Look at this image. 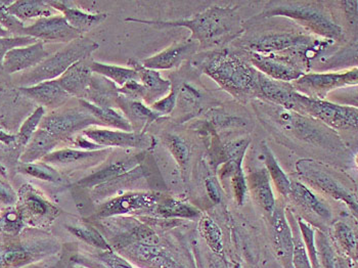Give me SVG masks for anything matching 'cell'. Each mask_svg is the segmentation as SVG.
I'll list each match as a JSON object with an SVG mask.
<instances>
[{
    "label": "cell",
    "mask_w": 358,
    "mask_h": 268,
    "mask_svg": "<svg viewBox=\"0 0 358 268\" xmlns=\"http://www.w3.org/2000/svg\"><path fill=\"white\" fill-rule=\"evenodd\" d=\"M128 22L148 24L158 27H185L191 30L189 41H198L202 48L216 43L233 33L238 25V17L236 8L211 6L205 12L194 15L193 19L178 21H148V20L126 19Z\"/></svg>",
    "instance_id": "cell-1"
},
{
    "label": "cell",
    "mask_w": 358,
    "mask_h": 268,
    "mask_svg": "<svg viewBox=\"0 0 358 268\" xmlns=\"http://www.w3.org/2000/svg\"><path fill=\"white\" fill-rule=\"evenodd\" d=\"M200 66L205 74L234 97H247L259 92L258 72L236 55L213 52L205 57Z\"/></svg>",
    "instance_id": "cell-2"
},
{
    "label": "cell",
    "mask_w": 358,
    "mask_h": 268,
    "mask_svg": "<svg viewBox=\"0 0 358 268\" xmlns=\"http://www.w3.org/2000/svg\"><path fill=\"white\" fill-rule=\"evenodd\" d=\"M97 48L99 44L96 42L84 37L70 42L67 46L44 59L38 66L22 75L19 79L20 85L21 87H28L41 82L55 80L77 62L88 59Z\"/></svg>",
    "instance_id": "cell-3"
},
{
    "label": "cell",
    "mask_w": 358,
    "mask_h": 268,
    "mask_svg": "<svg viewBox=\"0 0 358 268\" xmlns=\"http://www.w3.org/2000/svg\"><path fill=\"white\" fill-rule=\"evenodd\" d=\"M263 17H287L301 24L305 28L331 41L342 36V28L318 6L303 2H269Z\"/></svg>",
    "instance_id": "cell-4"
},
{
    "label": "cell",
    "mask_w": 358,
    "mask_h": 268,
    "mask_svg": "<svg viewBox=\"0 0 358 268\" xmlns=\"http://www.w3.org/2000/svg\"><path fill=\"white\" fill-rule=\"evenodd\" d=\"M292 111L298 114L309 115L334 129L344 130L357 127V108L336 105L324 99H313L296 90L294 92Z\"/></svg>",
    "instance_id": "cell-5"
},
{
    "label": "cell",
    "mask_w": 358,
    "mask_h": 268,
    "mask_svg": "<svg viewBox=\"0 0 358 268\" xmlns=\"http://www.w3.org/2000/svg\"><path fill=\"white\" fill-rule=\"evenodd\" d=\"M296 170L306 183L329 195L335 200L343 202L352 213L357 216L358 204L355 195L347 190L335 177L331 176L320 163L310 159H302L296 163Z\"/></svg>",
    "instance_id": "cell-6"
},
{
    "label": "cell",
    "mask_w": 358,
    "mask_h": 268,
    "mask_svg": "<svg viewBox=\"0 0 358 268\" xmlns=\"http://www.w3.org/2000/svg\"><path fill=\"white\" fill-rule=\"evenodd\" d=\"M358 81L357 68L343 73H324V74H306L294 81L292 86L296 92L313 99H322L328 92L336 88L355 85Z\"/></svg>",
    "instance_id": "cell-7"
},
{
    "label": "cell",
    "mask_w": 358,
    "mask_h": 268,
    "mask_svg": "<svg viewBox=\"0 0 358 268\" xmlns=\"http://www.w3.org/2000/svg\"><path fill=\"white\" fill-rule=\"evenodd\" d=\"M101 124L87 111L71 110L66 112L54 113L43 117L39 128L54 135L57 139L70 136L79 130H86L92 125Z\"/></svg>",
    "instance_id": "cell-8"
},
{
    "label": "cell",
    "mask_w": 358,
    "mask_h": 268,
    "mask_svg": "<svg viewBox=\"0 0 358 268\" xmlns=\"http://www.w3.org/2000/svg\"><path fill=\"white\" fill-rule=\"evenodd\" d=\"M22 33L26 36L36 39L37 41L55 43H70L83 37V34L71 27L65 17L62 15L38 19L32 25L24 27Z\"/></svg>",
    "instance_id": "cell-9"
},
{
    "label": "cell",
    "mask_w": 358,
    "mask_h": 268,
    "mask_svg": "<svg viewBox=\"0 0 358 268\" xmlns=\"http://www.w3.org/2000/svg\"><path fill=\"white\" fill-rule=\"evenodd\" d=\"M17 203L24 223L27 221L32 225L52 220L59 213L57 207L29 185H23L20 190Z\"/></svg>",
    "instance_id": "cell-10"
},
{
    "label": "cell",
    "mask_w": 358,
    "mask_h": 268,
    "mask_svg": "<svg viewBox=\"0 0 358 268\" xmlns=\"http://www.w3.org/2000/svg\"><path fill=\"white\" fill-rule=\"evenodd\" d=\"M273 249L276 258L284 268H294V237L284 206L275 204L271 215Z\"/></svg>",
    "instance_id": "cell-11"
},
{
    "label": "cell",
    "mask_w": 358,
    "mask_h": 268,
    "mask_svg": "<svg viewBox=\"0 0 358 268\" xmlns=\"http://www.w3.org/2000/svg\"><path fill=\"white\" fill-rule=\"evenodd\" d=\"M50 54L44 50L43 42L14 48L6 52L2 59V68L8 74L31 70L48 59Z\"/></svg>",
    "instance_id": "cell-12"
},
{
    "label": "cell",
    "mask_w": 358,
    "mask_h": 268,
    "mask_svg": "<svg viewBox=\"0 0 358 268\" xmlns=\"http://www.w3.org/2000/svg\"><path fill=\"white\" fill-rule=\"evenodd\" d=\"M83 134L99 147L145 148L151 147V137L139 132H117L110 129L84 130Z\"/></svg>",
    "instance_id": "cell-13"
},
{
    "label": "cell",
    "mask_w": 358,
    "mask_h": 268,
    "mask_svg": "<svg viewBox=\"0 0 358 268\" xmlns=\"http://www.w3.org/2000/svg\"><path fill=\"white\" fill-rule=\"evenodd\" d=\"M160 201L157 195L150 192H134V194L123 195L116 197L108 202L99 210V216L110 217L114 215L134 213L152 209Z\"/></svg>",
    "instance_id": "cell-14"
},
{
    "label": "cell",
    "mask_w": 358,
    "mask_h": 268,
    "mask_svg": "<svg viewBox=\"0 0 358 268\" xmlns=\"http://www.w3.org/2000/svg\"><path fill=\"white\" fill-rule=\"evenodd\" d=\"M313 41L311 37L307 35L293 34H273L260 37L250 41V50H253L255 54H271V52H285L287 50H295L302 46L308 45Z\"/></svg>",
    "instance_id": "cell-15"
},
{
    "label": "cell",
    "mask_w": 358,
    "mask_h": 268,
    "mask_svg": "<svg viewBox=\"0 0 358 268\" xmlns=\"http://www.w3.org/2000/svg\"><path fill=\"white\" fill-rule=\"evenodd\" d=\"M254 67L257 68L260 73H264L266 77L276 81L294 82L303 76L304 73L299 68L285 61L268 57L264 55L255 54L251 57Z\"/></svg>",
    "instance_id": "cell-16"
},
{
    "label": "cell",
    "mask_w": 358,
    "mask_h": 268,
    "mask_svg": "<svg viewBox=\"0 0 358 268\" xmlns=\"http://www.w3.org/2000/svg\"><path fill=\"white\" fill-rule=\"evenodd\" d=\"M88 59H81L71 66L61 77L55 79L71 97H83L92 80V71Z\"/></svg>",
    "instance_id": "cell-17"
},
{
    "label": "cell",
    "mask_w": 358,
    "mask_h": 268,
    "mask_svg": "<svg viewBox=\"0 0 358 268\" xmlns=\"http://www.w3.org/2000/svg\"><path fill=\"white\" fill-rule=\"evenodd\" d=\"M19 90L29 99L41 104V107L59 108L71 97L57 80L44 81L36 85L20 87Z\"/></svg>",
    "instance_id": "cell-18"
},
{
    "label": "cell",
    "mask_w": 358,
    "mask_h": 268,
    "mask_svg": "<svg viewBox=\"0 0 358 268\" xmlns=\"http://www.w3.org/2000/svg\"><path fill=\"white\" fill-rule=\"evenodd\" d=\"M127 252L136 262L149 268H182L158 245L136 243L128 247Z\"/></svg>",
    "instance_id": "cell-19"
},
{
    "label": "cell",
    "mask_w": 358,
    "mask_h": 268,
    "mask_svg": "<svg viewBox=\"0 0 358 268\" xmlns=\"http://www.w3.org/2000/svg\"><path fill=\"white\" fill-rule=\"evenodd\" d=\"M48 3L54 10L63 13L71 27L81 34L97 27L107 19V14H87L79 8H73L71 1H48Z\"/></svg>",
    "instance_id": "cell-20"
},
{
    "label": "cell",
    "mask_w": 358,
    "mask_h": 268,
    "mask_svg": "<svg viewBox=\"0 0 358 268\" xmlns=\"http://www.w3.org/2000/svg\"><path fill=\"white\" fill-rule=\"evenodd\" d=\"M196 44L187 41L176 43L154 57L145 59L141 65L151 70H168L178 66L187 55L193 54Z\"/></svg>",
    "instance_id": "cell-21"
},
{
    "label": "cell",
    "mask_w": 358,
    "mask_h": 268,
    "mask_svg": "<svg viewBox=\"0 0 358 268\" xmlns=\"http://www.w3.org/2000/svg\"><path fill=\"white\" fill-rule=\"evenodd\" d=\"M247 187L254 201L271 216L275 207V198L266 169L256 170L246 177Z\"/></svg>",
    "instance_id": "cell-22"
},
{
    "label": "cell",
    "mask_w": 358,
    "mask_h": 268,
    "mask_svg": "<svg viewBox=\"0 0 358 268\" xmlns=\"http://www.w3.org/2000/svg\"><path fill=\"white\" fill-rule=\"evenodd\" d=\"M258 88L263 97L275 103L276 106L292 111L294 105V90L287 82L276 81L258 72Z\"/></svg>",
    "instance_id": "cell-23"
},
{
    "label": "cell",
    "mask_w": 358,
    "mask_h": 268,
    "mask_svg": "<svg viewBox=\"0 0 358 268\" xmlns=\"http://www.w3.org/2000/svg\"><path fill=\"white\" fill-rule=\"evenodd\" d=\"M118 97V88L115 86L114 82L97 75L92 77L90 85L83 97L86 99L84 101L94 104L97 107L110 108V105L117 101Z\"/></svg>",
    "instance_id": "cell-24"
},
{
    "label": "cell",
    "mask_w": 358,
    "mask_h": 268,
    "mask_svg": "<svg viewBox=\"0 0 358 268\" xmlns=\"http://www.w3.org/2000/svg\"><path fill=\"white\" fill-rule=\"evenodd\" d=\"M128 65L131 66L138 73L139 81L145 86L148 92V103L154 104L158 97H162L171 87V82L165 80L161 77L160 73L143 67L141 63L134 59H130Z\"/></svg>",
    "instance_id": "cell-25"
},
{
    "label": "cell",
    "mask_w": 358,
    "mask_h": 268,
    "mask_svg": "<svg viewBox=\"0 0 358 268\" xmlns=\"http://www.w3.org/2000/svg\"><path fill=\"white\" fill-rule=\"evenodd\" d=\"M331 236L337 254L357 263V238L352 228L343 221H337L331 227Z\"/></svg>",
    "instance_id": "cell-26"
},
{
    "label": "cell",
    "mask_w": 358,
    "mask_h": 268,
    "mask_svg": "<svg viewBox=\"0 0 358 268\" xmlns=\"http://www.w3.org/2000/svg\"><path fill=\"white\" fill-rule=\"evenodd\" d=\"M59 141V139L54 135L38 128L27 143L25 152L23 153L20 160L22 163L27 164L43 159L44 157L52 153Z\"/></svg>",
    "instance_id": "cell-27"
},
{
    "label": "cell",
    "mask_w": 358,
    "mask_h": 268,
    "mask_svg": "<svg viewBox=\"0 0 358 268\" xmlns=\"http://www.w3.org/2000/svg\"><path fill=\"white\" fill-rule=\"evenodd\" d=\"M289 198L293 199L298 205L302 206L305 209L313 211L324 219H330L331 212L330 208L320 200L306 185L299 181H291V192Z\"/></svg>",
    "instance_id": "cell-28"
},
{
    "label": "cell",
    "mask_w": 358,
    "mask_h": 268,
    "mask_svg": "<svg viewBox=\"0 0 358 268\" xmlns=\"http://www.w3.org/2000/svg\"><path fill=\"white\" fill-rule=\"evenodd\" d=\"M8 14L23 23L31 19L52 17L55 10L43 0H17L8 6Z\"/></svg>",
    "instance_id": "cell-29"
},
{
    "label": "cell",
    "mask_w": 358,
    "mask_h": 268,
    "mask_svg": "<svg viewBox=\"0 0 358 268\" xmlns=\"http://www.w3.org/2000/svg\"><path fill=\"white\" fill-rule=\"evenodd\" d=\"M116 101L124 111L125 114L127 115L128 121L130 122V124L132 125V123H136L139 127H143V129H145L152 122L158 120L159 118L162 117V115L158 114L152 108H148L147 106L143 105L139 101L126 99L124 97H118Z\"/></svg>",
    "instance_id": "cell-30"
},
{
    "label": "cell",
    "mask_w": 358,
    "mask_h": 268,
    "mask_svg": "<svg viewBox=\"0 0 358 268\" xmlns=\"http://www.w3.org/2000/svg\"><path fill=\"white\" fill-rule=\"evenodd\" d=\"M79 101H80L81 107L90 112L94 118L101 122V124H105V125L126 132H132V130H134L128 119L123 116L121 113L115 111L114 108L97 107L94 104L88 103L84 99H80Z\"/></svg>",
    "instance_id": "cell-31"
},
{
    "label": "cell",
    "mask_w": 358,
    "mask_h": 268,
    "mask_svg": "<svg viewBox=\"0 0 358 268\" xmlns=\"http://www.w3.org/2000/svg\"><path fill=\"white\" fill-rule=\"evenodd\" d=\"M136 161L134 159L131 160L117 162V163L112 164V165L107 166L103 170H99L96 174L90 175L86 177L80 183L79 185H83V188H92L94 185H101V183H108V181L117 179L118 177L123 176L127 174L128 172H131L136 167Z\"/></svg>",
    "instance_id": "cell-32"
},
{
    "label": "cell",
    "mask_w": 358,
    "mask_h": 268,
    "mask_svg": "<svg viewBox=\"0 0 358 268\" xmlns=\"http://www.w3.org/2000/svg\"><path fill=\"white\" fill-rule=\"evenodd\" d=\"M152 209L155 210V213L163 218L192 219L200 215V211L194 206L173 199L159 201Z\"/></svg>",
    "instance_id": "cell-33"
},
{
    "label": "cell",
    "mask_w": 358,
    "mask_h": 268,
    "mask_svg": "<svg viewBox=\"0 0 358 268\" xmlns=\"http://www.w3.org/2000/svg\"><path fill=\"white\" fill-rule=\"evenodd\" d=\"M90 68H92V73L105 77L120 86L125 85L130 81H139L138 73L132 68L107 65V64L97 63V62H92Z\"/></svg>",
    "instance_id": "cell-34"
},
{
    "label": "cell",
    "mask_w": 358,
    "mask_h": 268,
    "mask_svg": "<svg viewBox=\"0 0 358 268\" xmlns=\"http://www.w3.org/2000/svg\"><path fill=\"white\" fill-rule=\"evenodd\" d=\"M199 230L203 238L206 241L210 250L220 258L224 257V247H223L222 232L215 221L208 216L203 215L199 223Z\"/></svg>",
    "instance_id": "cell-35"
},
{
    "label": "cell",
    "mask_w": 358,
    "mask_h": 268,
    "mask_svg": "<svg viewBox=\"0 0 358 268\" xmlns=\"http://www.w3.org/2000/svg\"><path fill=\"white\" fill-rule=\"evenodd\" d=\"M265 166L266 171L269 175V178L275 183L276 190L282 197H289L291 192V181L287 174L282 171L278 161L273 156L271 150L268 148L264 147Z\"/></svg>",
    "instance_id": "cell-36"
},
{
    "label": "cell",
    "mask_w": 358,
    "mask_h": 268,
    "mask_svg": "<svg viewBox=\"0 0 358 268\" xmlns=\"http://www.w3.org/2000/svg\"><path fill=\"white\" fill-rule=\"evenodd\" d=\"M101 155H103V150H79L66 148V150L50 153L48 156L44 157L43 161L46 163L69 164L96 158Z\"/></svg>",
    "instance_id": "cell-37"
},
{
    "label": "cell",
    "mask_w": 358,
    "mask_h": 268,
    "mask_svg": "<svg viewBox=\"0 0 358 268\" xmlns=\"http://www.w3.org/2000/svg\"><path fill=\"white\" fill-rule=\"evenodd\" d=\"M165 143L172 156L178 162L179 167L182 171H185L189 161V154H191L187 141L178 135L170 134L166 136Z\"/></svg>",
    "instance_id": "cell-38"
},
{
    "label": "cell",
    "mask_w": 358,
    "mask_h": 268,
    "mask_svg": "<svg viewBox=\"0 0 358 268\" xmlns=\"http://www.w3.org/2000/svg\"><path fill=\"white\" fill-rule=\"evenodd\" d=\"M22 174L29 175V176L35 177L41 181H50V183H62L61 174L50 166L44 164L35 163H21L19 167Z\"/></svg>",
    "instance_id": "cell-39"
},
{
    "label": "cell",
    "mask_w": 358,
    "mask_h": 268,
    "mask_svg": "<svg viewBox=\"0 0 358 268\" xmlns=\"http://www.w3.org/2000/svg\"><path fill=\"white\" fill-rule=\"evenodd\" d=\"M297 223L305 249H306L307 255H308L309 260H310L311 267L313 268H320V262H318L317 245H315V228L302 218H298Z\"/></svg>",
    "instance_id": "cell-40"
},
{
    "label": "cell",
    "mask_w": 358,
    "mask_h": 268,
    "mask_svg": "<svg viewBox=\"0 0 358 268\" xmlns=\"http://www.w3.org/2000/svg\"><path fill=\"white\" fill-rule=\"evenodd\" d=\"M44 115H45V108L41 106L26 119L23 125L20 128L19 134L15 136V139L20 145L27 146L30 139H32L33 134L37 132V128H39Z\"/></svg>",
    "instance_id": "cell-41"
},
{
    "label": "cell",
    "mask_w": 358,
    "mask_h": 268,
    "mask_svg": "<svg viewBox=\"0 0 358 268\" xmlns=\"http://www.w3.org/2000/svg\"><path fill=\"white\" fill-rule=\"evenodd\" d=\"M23 217L17 208H10L1 215L2 232L17 234L24 227Z\"/></svg>",
    "instance_id": "cell-42"
},
{
    "label": "cell",
    "mask_w": 358,
    "mask_h": 268,
    "mask_svg": "<svg viewBox=\"0 0 358 268\" xmlns=\"http://www.w3.org/2000/svg\"><path fill=\"white\" fill-rule=\"evenodd\" d=\"M69 230L75 236L78 237L79 239L90 244V245L96 246L97 248L101 249L109 250L110 247L108 246L107 241L105 239L96 232L94 228L83 227H70Z\"/></svg>",
    "instance_id": "cell-43"
},
{
    "label": "cell",
    "mask_w": 358,
    "mask_h": 268,
    "mask_svg": "<svg viewBox=\"0 0 358 268\" xmlns=\"http://www.w3.org/2000/svg\"><path fill=\"white\" fill-rule=\"evenodd\" d=\"M292 230H293L294 237V268H313L310 260L308 258V255H307L306 249H305L300 230H298L295 232L293 227H292Z\"/></svg>",
    "instance_id": "cell-44"
},
{
    "label": "cell",
    "mask_w": 358,
    "mask_h": 268,
    "mask_svg": "<svg viewBox=\"0 0 358 268\" xmlns=\"http://www.w3.org/2000/svg\"><path fill=\"white\" fill-rule=\"evenodd\" d=\"M231 188L233 190L234 199L238 205L242 206L244 204L245 198H246L247 187L246 176H245L244 171L242 168L236 170V172L231 177Z\"/></svg>",
    "instance_id": "cell-45"
},
{
    "label": "cell",
    "mask_w": 358,
    "mask_h": 268,
    "mask_svg": "<svg viewBox=\"0 0 358 268\" xmlns=\"http://www.w3.org/2000/svg\"><path fill=\"white\" fill-rule=\"evenodd\" d=\"M12 3V0H0V25L10 32V31H20L22 33V30L25 27L24 23L8 14V8Z\"/></svg>",
    "instance_id": "cell-46"
},
{
    "label": "cell",
    "mask_w": 358,
    "mask_h": 268,
    "mask_svg": "<svg viewBox=\"0 0 358 268\" xmlns=\"http://www.w3.org/2000/svg\"><path fill=\"white\" fill-rule=\"evenodd\" d=\"M176 101H178V92L174 88H172L171 92L165 97L164 99H159L152 104V110L160 115H168L176 108Z\"/></svg>",
    "instance_id": "cell-47"
},
{
    "label": "cell",
    "mask_w": 358,
    "mask_h": 268,
    "mask_svg": "<svg viewBox=\"0 0 358 268\" xmlns=\"http://www.w3.org/2000/svg\"><path fill=\"white\" fill-rule=\"evenodd\" d=\"M17 195L10 185L0 179V203L4 205H14L17 203Z\"/></svg>",
    "instance_id": "cell-48"
},
{
    "label": "cell",
    "mask_w": 358,
    "mask_h": 268,
    "mask_svg": "<svg viewBox=\"0 0 358 268\" xmlns=\"http://www.w3.org/2000/svg\"><path fill=\"white\" fill-rule=\"evenodd\" d=\"M205 185H206L207 192L209 195L210 199L214 203H220L221 201L220 190L215 179L212 178V177H208L206 181H205Z\"/></svg>",
    "instance_id": "cell-49"
},
{
    "label": "cell",
    "mask_w": 358,
    "mask_h": 268,
    "mask_svg": "<svg viewBox=\"0 0 358 268\" xmlns=\"http://www.w3.org/2000/svg\"><path fill=\"white\" fill-rule=\"evenodd\" d=\"M353 263L351 262L349 259L345 258L343 256H340L339 254L337 255V258H336L335 262V268H352Z\"/></svg>",
    "instance_id": "cell-50"
},
{
    "label": "cell",
    "mask_w": 358,
    "mask_h": 268,
    "mask_svg": "<svg viewBox=\"0 0 358 268\" xmlns=\"http://www.w3.org/2000/svg\"><path fill=\"white\" fill-rule=\"evenodd\" d=\"M15 141L17 139H15V135L8 134L2 128H0V141L1 143H6V145H12Z\"/></svg>",
    "instance_id": "cell-51"
},
{
    "label": "cell",
    "mask_w": 358,
    "mask_h": 268,
    "mask_svg": "<svg viewBox=\"0 0 358 268\" xmlns=\"http://www.w3.org/2000/svg\"><path fill=\"white\" fill-rule=\"evenodd\" d=\"M10 31L6 30V28L2 27V26L0 25V37H2V38H8V37L10 36Z\"/></svg>",
    "instance_id": "cell-52"
},
{
    "label": "cell",
    "mask_w": 358,
    "mask_h": 268,
    "mask_svg": "<svg viewBox=\"0 0 358 268\" xmlns=\"http://www.w3.org/2000/svg\"><path fill=\"white\" fill-rule=\"evenodd\" d=\"M0 175L3 177H6V175H8V172H6V167H4L3 165H2L1 163H0Z\"/></svg>",
    "instance_id": "cell-53"
},
{
    "label": "cell",
    "mask_w": 358,
    "mask_h": 268,
    "mask_svg": "<svg viewBox=\"0 0 358 268\" xmlns=\"http://www.w3.org/2000/svg\"><path fill=\"white\" fill-rule=\"evenodd\" d=\"M2 232V227H1V216H0V232Z\"/></svg>",
    "instance_id": "cell-54"
},
{
    "label": "cell",
    "mask_w": 358,
    "mask_h": 268,
    "mask_svg": "<svg viewBox=\"0 0 358 268\" xmlns=\"http://www.w3.org/2000/svg\"><path fill=\"white\" fill-rule=\"evenodd\" d=\"M234 268H241L240 265H234Z\"/></svg>",
    "instance_id": "cell-55"
}]
</instances>
